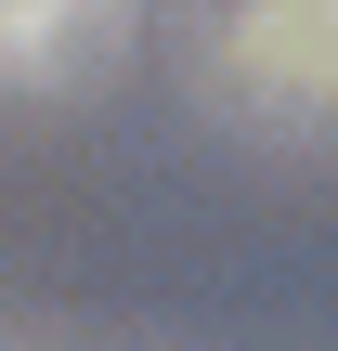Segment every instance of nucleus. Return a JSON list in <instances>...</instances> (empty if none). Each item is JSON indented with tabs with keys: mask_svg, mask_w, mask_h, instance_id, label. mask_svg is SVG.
Returning <instances> with one entry per match:
<instances>
[{
	"mask_svg": "<svg viewBox=\"0 0 338 351\" xmlns=\"http://www.w3.org/2000/svg\"><path fill=\"white\" fill-rule=\"evenodd\" d=\"M91 26V0H0V78H39L65 65V39Z\"/></svg>",
	"mask_w": 338,
	"mask_h": 351,
	"instance_id": "obj_2",
	"label": "nucleus"
},
{
	"mask_svg": "<svg viewBox=\"0 0 338 351\" xmlns=\"http://www.w3.org/2000/svg\"><path fill=\"white\" fill-rule=\"evenodd\" d=\"M234 65L261 91H287V104H338V0H248Z\"/></svg>",
	"mask_w": 338,
	"mask_h": 351,
	"instance_id": "obj_1",
	"label": "nucleus"
}]
</instances>
